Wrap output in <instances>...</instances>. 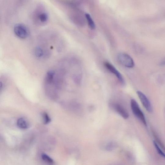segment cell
I'll use <instances>...</instances> for the list:
<instances>
[{"label": "cell", "mask_w": 165, "mask_h": 165, "mask_svg": "<svg viewBox=\"0 0 165 165\" xmlns=\"http://www.w3.org/2000/svg\"><path fill=\"white\" fill-rule=\"evenodd\" d=\"M154 145L158 154L165 159V154L162 151L160 148V147L159 146L155 141H154Z\"/></svg>", "instance_id": "obj_13"}, {"label": "cell", "mask_w": 165, "mask_h": 165, "mask_svg": "<svg viewBox=\"0 0 165 165\" xmlns=\"http://www.w3.org/2000/svg\"><path fill=\"white\" fill-rule=\"evenodd\" d=\"M131 109L134 115L138 119L142 122L145 126L146 125V122L145 115L139 106L134 99H132L131 101Z\"/></svg>", "instance_id": "obj_1"}, {"label": "cell", "mask_w": 165, "mask_h": 165, "mask_svg": "<svg viewBox=\"0 0 165 165\" xmlns=\"http://www.w3.org/2000/svg\"><path fill=\"white\" fill-rule=\"evenodd\" d=\"M16 125L17 127L22 129H27L29 127L28 123L26 120L23 118L17 119L16 122Z\"/></svg>", "instance_id": "obj_7"}, {"label": "cell", "mask_w": 165, "mask_h": 165, "mask_svg": "<svg viewBox=\"0 0 165 165\" xmlns=\"http://www.w3.org/2000/svg\"><path fill=\"white\" fill-rule=\"evenodd\" d=\"M117 59L123 66L129 68L134 67V63L133 58L128 54L121 53L118 55Z\"/></svg>", "instance_id": "obj_2"}, {"label": "cell", "mask_w": 165, "mask_h": 165, "mask_svg": "<svg viewBox=\"0 0 165 165\" xmlns=\"http://www.w3.org/2000/svg\"><path fill=\"white\" fill-rule=\"evenodd\" d=\"M38 18L41 22L44 23L48 20V16L46 13H41L38 16Z\"/></svg>", "instance_id": "obj_9"}, {"label": "cell", "mask_w": 165, "mask_h": 165, "mask_svg": "<svg viewBox=\"0 0 165 165\" xmlns=\"http://www.w3.org/2000/svg\"><path fill=\"white\" fill-rule=\"evenodd\" d=\"M14 31L16 36L21 39H26L29 35L28 29L25 26L21 24L16 25L14 27Z\"/></svg>", "instance_id": "obj_3"}, {"label": "cell", "mask_w": 165, "mask_h": 165, "mask_svg": "<svg viewBox=\"0 0 165 165\" xmlns=\"http://www.w3.org/2000/svg\"><path fill=\"white\" fill-rule=\"evenodd\" d=\"M41 158L42 160L46 163L50 164H52L54 163L53 160L50 156L45 154H43L41 155Z\"/></svg>", "instance_id": "obj_10"}, {"label": "cell", "mask_w": 165, "mask_h": 165, "mask_svg": "<svg viewBox=\"0 0 165 165\" xmlns=\"http://www.w3.org/2000/svg\"><path fill=\"white\" fill-rule=\"evenodd\" d=\"M161 66H165V58H163L160 63Z\"/></svg>", "instance_id": "obj_15"}, {"label": "cell", "mask_w": 165, "mask_h": 165, "mask_svg": "<svg viewBox=\"0 0 165 165\" xmlns=\"http://www.w3.org/2000/svg\"><path fill=\"white\" fill-rule=\"evenodd\" d=\"M138 95L142 104L144 107L147 111L149 112H151L152 111L151 105L149 100L142 92L140 91L137 92Z\"/></svg>", "instance_id": "obj_5"}, {"label": "cell", "mask_w": 165, "mask_h": 165, "mask_svg": "<svg viewBox=\"0 0 165 165\" xmlns=\"http://www.w3.org/2000/svg\"><path fill=\"white\" fill-rule=\"evenodd\" d=\"M104 64L106 68L116 75L122 84H125V81L122 76L112 64L107 62H105Z\"/></svg>", "instance_id": "obj_4"}, {"label": "cell", "mask_w": 165, "mask_h": 165, "mask_svg": "<svg viewBox=\"0 0 165 165\" xmlns=\"http://www.w3.org/2000/svg\"><path fill=\"white\" fill-rule=\"evenodd\" d=\"M86 19L87 20L88 25L92 30H94L96 28V25L91 16L89 14H86Z\"/></svg>", "instance_id": "obj_8"}, {"label": "cell", "mask_w": 165, "mask_h": 165, "mask_svg": "<svg viewBox=\"0 0 165 165\" xmlns=\"http://www.w3.org/2000/svg\"><path fill=\"white\" fill-rule=\"evenodd\" d=\"M116 146V144L114 142H111L108 144L106 147V149L108 151H111L114 149Z\"/></svg>", "instance_id": "obj_14"}, {"label": "cell", "mask_w": 165, "mask_h": 165, "mask_svg": "<svg viewBox=\"0 0 165 165\" xmlns=\"http://www.w3.org/2000/svg\"><path fill=\"white\" fill-rule=\"evenodd\" d=\"M34 53L36 57L39 58L43 56L44 51L40 47H38L35 49Z\"/></svg>", "instance_id": "obj_11"}, {"label": "cell", "mask_w": 165, "mask_h": 165, "mask_svg": "<svg viewBox=\"0 0 165 165\" xmlns=\"http://www.w3.org/2000/svg\"><path fill=\"white\" fill-rule=\"evenodd\" d=\"M44 123L45 125L48 124L51 121L50 118L46 112H44L42 114Z\"/></svg>", "instance_id": "obj_12"}, {"label": "cell", "mask_w": 165, "mask_h": 165, "mask_svg": "<svg viewBox=\"0 0 165 165\" xmlns=\"http://www.w3.org/2000/svg\"><path fill=\"white\" fill-rule=\"evenodd\" d=\"M113 107L116 111L123 119H128L129 117V113L121 105L119 104H115L113 105Z\"/></svg>", "instance_id": "obj_6"}]
</instances>
